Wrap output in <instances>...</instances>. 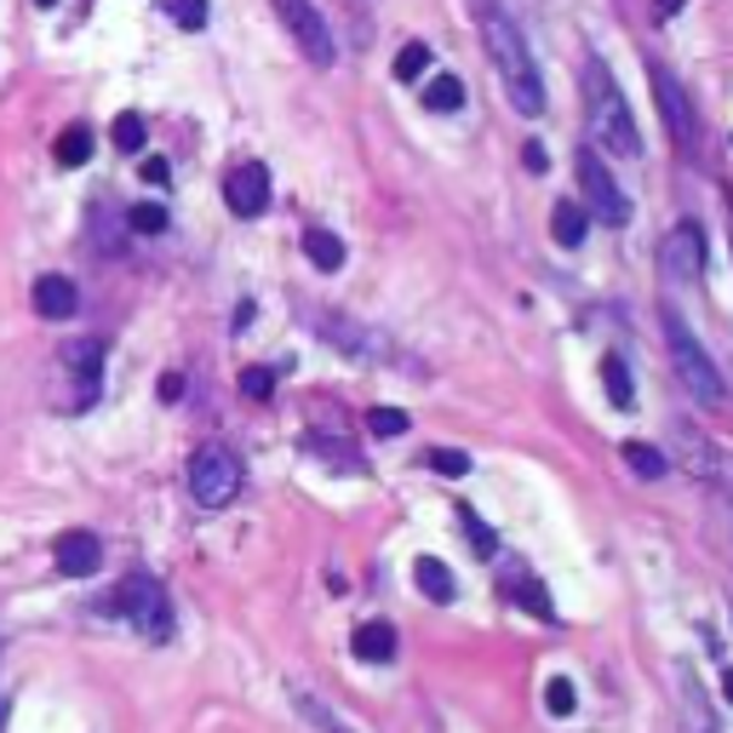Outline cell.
<instances>
[{"instance_id":"25","label":"cell","mask_w":733,"mask_h":733,"mask_svg":"<svg viewBox=\"0 0 733 733\" xmlns=\"http://www.w3.org/2000/svg\"><path fill=\"white\" fill-rule=\"evenodd\" d=\"M458 527H464V533H471V545H476V556H498V533H493V527H487V522H482V516H476L471 505H458Z\"/></svg>"},{"instance_id":"23","label":"cell","mask_w":733,"mask_h":733,"mask_svg":"<svg viewBox=\"0 0 733 733\" xmlns=\"http://www.w3.org/2000/svg\"><path fill=\"white\" fill-rule=\"evenodd\" d=\"M624 464L637 471L642 482H659L664 471H671V458H664L659 447H648V442H624Z\"/></svg>"},{"instance_id":"11","label":"cell","mask_w":733,"mask_h":733,"mask_svg":"<svg viewBox=\"0 0 733 733\" xmlns=\"http://www.w3.org/2000/svg\"><path fill=\"white\" fill-rule=\"evenodd\" d=\"M52 561H58V574H70V579H92L97 568H104V545H97V533L70 527V533H58Z\"/></svg>"},{"instance_id":"31","label":"cell","mask_w":733,"mask_h":733,"mask_svg":"<svg viewBox=\"0 0 733 733\" xmlns=\"http://www.w3.org/2000/svg\"><path fill=\"white\" fill-rule=\"evenodd\" d=\"M276 379H281V373H270V366H247V373H241V395H247V402H270V395H276Z\"/></svg>"},{"instance_id":"22","label":"cell","mask_w":733,"mask_h":733,"mask_svg":"<svg viewBox=\"0 0 733 733\" xmlns=\"http://www.w3.org/2000/svg\"><path fill=\"white\" fill-rule=\"evenodd\" d=\"M144 138H149V132H144L138 110H121V115L110 121V144H115L121 155H138V149H144Z\"/></svg>"},{"instance_id":"17","label":"cell","mask_w":733,"mask_h":733,"mask_svg":"<svg viewBox=\"0 0 733 733\" xmlns=\"http://www.w3.org/2000/svg\"><path fill=\"white\" fill-rule=\"evenodd\" d=\"M86 161H92V126L86 121L63 126L58 132V166H70V173H75V166H86Z\"/></svg>"},{"instance_id":"32","label":"cell","mask_w":733,"mask_h":733,"mask_svg":"<svg viewBox=\"0 0 733 733\" xmlns=\"http://www.w3.org/2000/svg\"><path fill=\"white\" fill-rule=\"evenodd\" d=\"M516 596H522V608H527L533 619H556V608H550V596H545V585H533V579H522V585H516Z\"/></svg>"},{"instance_id":"19","label":"cell","mask_w":733,"mask_h":733,"mask_svg":"<svg viewBox=\"0 0 733 733\" xmlns=\"http://www.w3.org/2000/svg\"><path fill=\"white\" fill-rule=\"evenodd\" d=\"M321 332H327V339L339 344V350H350V355H384V344L373 339V332L361 339V332H350V321H339V316H321Z\"/></svg>"},{"instance_id":"35","label":"cell","mask_w":733,"mask_h":733,"mask_svg":"<svg viewBox=\"0 0 733 733\" xmlns=\"http://www.w3.org/2000/svg\"><path fill=\"white\" fill-rule=\"evenodd\" d=\"M166 178H173V166H166L161 155H144V184H155V189H161Z\"/></svg>"},{"instance_id":"3","label":"cell","mask_w":733,"mask_h":733,"mask_svg":"<svg viewBox=\"0 0 733 733\" xmlns=\"http://www.w3.org/2000/svg\"><path fill=\"white\" fill-rule=\"evenodd\" d=\"M664 344H671V366H677V379L682 390L693 395L699 407H722L727 402V390H722V373H716V361L705 355V344L688 332V321L677 310H664Z\"/></svg>"},{"instance_id":"16","label":"cell","mask_w":733,"mask_h":733,"mask_svg":"<svg viewBox=\"0 0 733 733\" xmlns=\"http://www.w3.org/2000/svg\"><path fill=\"white\" fill-rule=\"evenodd\" d=\"M304 258L316 264V270H327V276H332V270H344V241L332 236V229H321V224H316V229H304Z\"/></svg>"},{"instance_id":"24","label":"cell","mask_w":733,"mask_h":733,"mask_svg":"<svg viewBox=\"0 0 733 733\" xmlns=\"http://www.w3.org/2000/svg\"><path fill=\"white\" fill-rule=\"evenodd\" d=\"M430 63H436V52H430L424 41H407L402 52H395V81H424Z\"/></svg>"},{"instance_id":"28","label":"cell","mask_w":733,"mask_h":733,"mask_svg":"<svg viewBox=\"0 0 733 733\" xmlns=\"http://www.w3.org/2000/svg\"><path fill=\"white\" fill-rule=\"evenodd\" d=\"M574 705H579V688H574L568 677H550V688H545V711H550V716H574Z\"/></svg>"},{"instance_id":"2","label":"cell","mask_w":733,"mask_h":733,"mask_svg":"<svg viewBox=\"0 0 733 733\" xmlns=\"http://www.w3.org/2000/svg\"><path fill=\"white\" fill-rule=\"evenodd\" d=\"M585 110H590V138L608 155H624V161L642 155V132H637V121H630V104H624V92L608 75L602 58L585 63Z\"/></svg>"},{"instance_id":"18","label":"cell","mask_w":733,"mask_h":733,"mask_svg":"<svg viewBox=\"0 0 733 733\" xmlns=\"http://www.w3.org/2000/svg\"><path fill=\"white\" fill-rule=\"evenodd\" d=\"M677 442H682V453H688V471L693 476H716L722 464H716V447H705V436H699L693 424H677Z\"/></svg>"},{"instance_id":"21","label":"cell","mask_w":733,"mask_h":733,"mask_svg":"<svg viewBox=\"0 0 733 733\" xmlns=\"http://www.w3.org/2000/svg\"><path fill=\"white\" fill-rule=\"evenodd\" d=\"M424 110H436V115L464 110V81H458V75H436V81L424 86Z\"/></svg>"},{"instance_id":"37","label":"cell","mask_w":733,"mask_h":733,"mask_svg":"<svg viewBox=\"0 0 733 733\" xmlns=\"http://www.w3.org/2000/svg\"><path fill=\"white\" fill-rule=\"evenodd\" d=\"M161 402H178V395H184V373H161Z\"/></svg>"},{"instance_id":"12","label":"cell","mask_w":733,"mask_h":733,"mask_svg":"<svg viewBox=\"0 0 733 733\" xmlns=\"http://www.w3.org/2000/svg\"><path fill=\"white\" fill-rule=\"evenodd\" d=\"M35 310H41L47 321H70V316L81 310L75 281H70V276H41V281H35Z\"/></svg>"},{"instance_id":"8","label":"cell","mask_w":733,"mask_h":733,"mask_svg":"<svg viewBox=\"0 0 733 733\" xmlns=\"http://www.w3.org/2000/svg\"><path fill=\"white\" fill-rule=\"evenodd\" d=\"M659 276L671 287H693L699 276H705V229H699L693 218H682L671 236H664L659 247Z\"/></svg>"},{"instance_id":"1","label":"cell","mask_w":733,"mask_h":733,"mask_svg":"<svg viewBox=\"0 0 733 733\" xmlns=\"http://www.w3.org/2000/svg\"><path fill=\"white\" fill-rule=\"evenodd\" d=\"M476 23H482V47L493 58L498 81H505V97L516 115H545V81H539V63H533L522 29L510 23V12H498L493 0L476 7Z\"/></svg>"},{"instance_id":"34","label":"cell","mask_w":733,"mask_h":733,"mask_svg":"<svg viewBox=\"0 0 733 733\" xmlns=\"http://www.w3.org/2000/svg\"><path fill=\"white\" fill-rule=\"evenodd\" d=\"M97 241H104V252H121V236H115V213L97 207Z\"/></svg>"},{"instance_id":"33","label":"cell","mask_w":733,"mask_h":733,"mask_svg":"<svg viewBox=\"0 0 733 733\" xmlns=\"http://www.w3.org/2000/svg\"><path fill=\"white\" fill-rule=\"evenodd\" d=\"M298 705H304V716H310V722H321V727H327V733H350V727H344V722H339V716H332V711H327V705H316V699H298Z\"/></svg>"},{"instance_id":"14","label":"cell","mask_w":733,"mask_h":733,"mask_svg":"<svg viewBox=\"0 0 733 733\" xmlns=\"http://www.w3.org/2000/svg\"><path fill=\"white\" fill-rule=\"evenodd\" d=\"M355 659H366V664H390V659H395V624H384V619L361 624V630H355Z\"/></svg>"},{"instance_id":"4","label":"cell","mask_w":733,"mask_h":733,"mask_svg":"<svg viewBox=\"0 0 733 733\" xmlns=\"http://www.w3.org/2000/svg\"><path fill=\"white\" fill-rule=\"evenodd\" d=\"M110 613H121L132 630H138L144 642H166L173 637V602H166V590L149 579V574H132V579H121L115 585V596H110Z\"/></svg>"},{"instance_id":"40","label":"cell","mask_w":733,"mask_h":733,"mask_svg":"<svg viewBox=\"0 0 733 733\" xmlns=\"http://www.w3.org/2000/svg\"><path fill=\"white\" fill-rule=\"evenodd\" d=\"M35 7H41V12H47V7H58V0H35Z\"/></svg>"},{"instance_id":"7","label":"cell","mask_w":733,"mask_h":733,"mask_svg":"<svg viewBox=\"0 0 733 733\" xmlns=\"http://www.w3.org/2000/svg\"><path fill=\"white\" fill-rule=\"evenodd\" d=\"M648 81H653V104H659V121H664V132H671V144L682 155H693L699 149V121H693V104H688L682 81L664 70V63H648Z\"/></svg>"},{"instance_id":"39","label":"cell","mask_w":733,"mask_h":733,"mask_svg":"<svg viewBox=\"0 0 733 733\" xmlns=\"http://www.w3.org/2000/svg\"><path fill=\"white\" fill-rule=\"evenodd\" d=\"M722 693L733 699V664H727V671H722Z\"/></svg>"},{"instance_id":"5","label":"cell","mask_w":733,"mask_h":733,"mask_svg":"<svg viewBox=\"0 0 733 733\" xmlns=\"http://www.w3.org/2000/svg\"><path fill=\"white\" fill-rule=\"evenodd\" d=\"M189 493H195V505H202V510H224L229 498L241 493V458L229 447H218V442L195 447L189 453Z\"/></svg>"},{"instance_id":"26","label":"cell","mask_w":733,"mask_h":733,"mask_svg":"<svg viewBox=\"0 0 733 733\" xmlns=\"http://www.w3.org/2000/svg\"><path fill=\"white\" fill-rule=\"evenodd\" d=\"M407 413L402 407H366V430H373V436H407Z\"/></svg>"},{"instance_id":"15","label":"cell","mask_w":733,"mask_h":733,"mask_svg":"<svg viewBox=\"0 0 733 733\" xmlns=\"http://www.w3.org/2000/svg\"><path fill=\"white\" fill-rule=\"evenodd\" d=\"M413 585L430 596V602H453V596H458L447 561H436V556H419V561H413Z\"/></svg>"},{"instance_id":"29","label":"cell","mask_w":733,"mask_h":733,"mask_svg":"<svg viewBox=\"0 0 733 733\" xmlns=\"http://www.w3.org/2000/svg\"><path fill=\"white\" fill-rule=\"evenodd\" d=\"M178 29H207V0H161Z\"/></svg>"},{"instance_id":"38","label":"cell","mask_w":733,"mask_h":733,"mask_svg":"<svg viewBox=\"0 0 733 733\" xmlns=\"http://www.w3.org/2000/svg\"><path fill=\"white\" fill-rule=\"evenodd\" d=\"M682 12V0H659V18H677Z\"/></svg>"},{"instance_id":"20","label":"cell","mask_w":733,"mask_h":733,"mask_svg":"<svg viewBox=\"0 0 733 733\" xmlns=\"http://www.w3.org/2000/svg\"><path fill=\"white\" fill-rule=\"evenodd\" d=\"M602 390H608V402L613 407H630L637 402V384H630V366L619 355H602Z\"/></svg>"},{"instance_id":"9","label":"cell","mask_w":733,"mask_h":733,"mask_svg":"<svg viewBox=\"0 0 733 733\" xmlns=\"http://www.w3.org/2000/svg\"><path fill=\"white\" fill-rule=\"evenodd\" d=\"M579 184H585V207H590L596 218H602L608 229L630 224V202L619 195L613 173L602 166V155H596V149H579Z\"/></svg>"},{"instance_id":"6","label":"cell","mask_w":733,"mask_h":733,"mask_svg":"<svg viewBox=\"0 0 733 733\" xmlns=\"http://www.w3.org/2000/svg\"><path fill=\"white\" fill-rule=\"evenodd\" d=\"M270 7H276V18L287 23L298 58L316 63V70H332V58H339V52H332V29H327L321 7H310V0H270Z\"/></svg>"},{"instance_id":"13","label":"cell","mask_w":733,"mask_h":733,"mask_svg":"<svg viewBox=\"0 0 733 733\" xmlns=\"http://www.w3.org/2000/svg\"><path fill=\"white\" fill-rule=\"evenodd\" d=\"M550 236H556L561 247H579V241L590 236V207H579V202H556V207H550Z\"/></svg>"},{"instance_id":"27","label":"cell","mask_w":733,"mask_h":733,"mask_svg":"<svg viewBox=\"0 0 733 733\" xmlns=\"http://www.w3.org/2000/svg\"><path fill=\"white\" fill-rule=\"evenodd\" d=\"M126 229H132V236H161V229H166V207L138 202V207L126 213Z\"/></svg>"},{"instance_id":"36","label":"cell","mask_w":733,"mask_h":733,"mask_svg":"<svg viewBox=\"0 0 733 733\" xmlns=\"http://www.w3.org/2000/svg\"><path fill=\"white\" fill-rule=\"evenodd\" d=\"M522 166H527V173H545V166H550L545 144H527V149H522Z\"/></svg>"},{"instance_id":"30","label":"cell","mask_w":733,"mask_h":733,"mask_svg":"<svg viewBox=\"0 0 733 733\" xmlns=\"http://www.w3.org/2000/svg\"><path fill=\"white\" fill-rule=\"evenodd\" d=\"M430 471L436 476H471V453H458V447H430Z\"/></svg>"},{"instance_id":"10","label":"cell","mask_w":733,"mask_h":733,"mask_svg":"<svg viewBox=\"0 0 733 733\" xmlns=\"http://www.w3.org/2000/svg\"><path fill=\"white\" fill-rule=\"evenodd\" d=\"M224 207L236 213V218H264V213H270V166H264V161L229 166V178H224Z\"/></svg>"}]
</instances>
